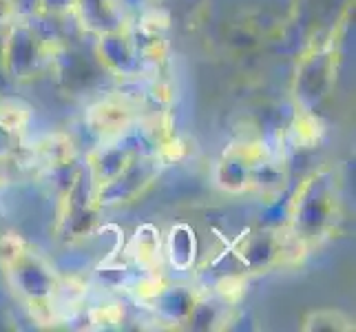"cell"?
Segmentation results:
<instances>
[{"mask_svg": "<svg viewBox=\"0 0 356 332\" xmlns=\"http://www.w3.org/2000/svg\"><path fill=\"white\" fill-rule=\"evenodd\" d=\"M89 125L102 138H115L131 125V111L124 102L102 100L89 111Z\"/></svg>", "mask_w": 356, "mask_h": 332, "instance_id": "obj_1", "label": "cell"}]
</instances>
